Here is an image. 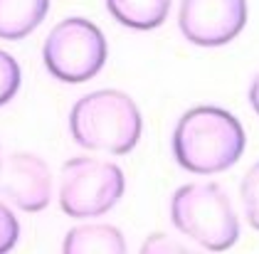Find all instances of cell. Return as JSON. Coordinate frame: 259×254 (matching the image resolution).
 <instances>
[{
    "label": "cell",
    "mask_w": 259,
    "mask_h": 254,
    "mask_svg": "<svg viewBox=\"0 0 259 254\" xmlns=\"http://www.w3.org/2000/svg\"><path fill=\"white\" fill-rule=\"evenodd\" d=\"M247 138L237 116L220 106H193L178 118L170 148L183 171L193 176H218L230 171L244 153Z\"/></svg>",
    "instance_id": "cell-1"
},
{
    "label": "cell",
    "mask_w": 259,
    "mask_h": 254,
    "mask_svg": "<svg viewBox=\"0 0 259 254\" xmlns=\"http://www.w3.org/2000/svg\"><path fill=\"white\" fill-rule=\"evenodd\" d=\"M141 131L143 118L136 101L119 89L89 92L69 111V136L87 151L126 156L141 141Z\"/></svg>",
    "instance_id": "cell-2"
},
{
    "label": "cell",
    "mask_w": 259,
    "mask_h": 254,
    "mask_svg": "<svg viewBox=\"0 0 259 254\" xmlns=\"http://www.w3.org/2000/svg\"><path fill=\"white\" fill-rule=\"evenodd\" d=\"M170 222L207 252H227L239 239V217L227 190L212 183H185L170 195Z\"/></svg>",
    "instance_id": "cell-3"
},
{
    "label": "cell",
    "mask_w": 259,
    "mask_h": 254,
    "mask_svg": "<svg viewBox=\"0 0 259 254\" xmlns=\"http://www.w3.org/2000/svg\"><path fill=\"white\" fill-rule=\"evenodd\" d=\"M123 190V171L106 158L74 156L60 171V207L74 220L106 215L119 205Z\"/></svg>",
    "instance_id": "cell-4"
},
{
    "label": "cell",
    "mask_w": 259,
    "mask_h": 254,
    "mask_svg": "<svg viewBox=\"0 0 259 254\" xmlns=\"http://www.w3.org/2000/svg\"><path fill=\"white\" fill-rule=\"evenodd\" d=\"M109 55V45L99 25L87 18L60 20L42 45L47 72L64 84H81L97 77Z\"/></svg>",
    "instance_id": "cell-5"
},
{
    "label": "cell",
    "mask_w": 259,
    "mask_h": 254,
    "mask_svg": "<svg viewBox=\"0 0 259 254\" xmlns=\"http://www.w3.org/2000/svg\"><path fill=\"white\" fill-rule=\"evenodd\" d=\"M247 25V0H180V35L198 47H222Z\"/></svg>",
    "instance_id": "cell-6"
},
{
    "label": "cell",
    "mask_w": 259,
    "mask_h": 254,
    "mask_svg": "<svg viewBox=\"0 0 259 254\" xmlns=\"http://www.w3.org/2000/svg\"><path fill=\"white\" fill-rule=\"evenodd\" d=\"M0 195L22 213H42L52 202V173L35 153L0 158Z\"/></svg>",
    "instance_id": "cell-7"
},
{
    "label": "cell",
    "mask_w": 259,
    "mask_h": 254,
    "mask_svg": "<svg viewBox=\"0 0 259 254\" xmlns=\"http://www.w3.org/2000/svg\"><path fill=\"white\" fill-rule=\"evenodd\" d=\"M62 254H128V247L119 227L106 222H89L72 227L64 235Z\"/></svg>",
    "instance_id": "cell-8"
},
{
    "label": "cell",
    "mask_w": 259,
    "mask_h": 254,
    "mask_svg": "<svg viewBox=\"0 0 259 254\" xmlns=\"http://www.w3.org/2000/svg\"><path fill=\"white\" fill-rule=\"evenodd\" d=\"M50 0H0V39L18 42L47 18Z\"/></svg>",
    "instance_id": "cell-9"
},
{
    "label": "cell",
    "mask_w": 259,
    "mask_h": 254,
    "mask_svg": "<svg viewBox=\"0 0 259 254\" xmlns=\"http://www.w3.org/2000/svg\"><path fill=\"white\" fill-rule=\"evenodd\" d=\"M104 3L111 18L123 27L148 32L165 22L173 0H104Z\"/></svg>",
    "instance_id": "cell-10"
},
{
    "label": "cell",
    "mask_w": 259,
    "mask_h": 254,
    "mask_svg": "<svg viewBox=\"0 0 259 254\" xmlns=\"http://www.w3.org/2000/svg\"><path fill=\"white\" fill-rule=\"evenodd\" d=\"M239 200H242V210H244L247 222L252 225V230L259 232V160L254 165H249V171L242 176Z\"/></svg>",
    "instance_id": "cell-11"
},
{
    "label": "cell",
    "mask_w": 259,
    "mask_h": 254,
    "mask_svg": "<svg viewBox=\"0 0 259 254\" xmlns=\"http://www.w3.org/2000/svg\"><path fill=\"white\" fill-rule=\"evenodd\" d=\"M22 84V72L18 59L13 57L10 52L0 50V106L10 104L13 99L18 97Z\"/></svg>",
    "instance_id": "cell-12"
},
{
    "label": "cell",
    "mask_w": 259,
    "mask_h": 254,
    "mask_svg": "<svg viewBox=\"0 0 259 254\" xmlns=\"http://www.w3.org/2000/svg\"><path fill=\"white\" fill-rule=\"evenodd\" d=\"M139 254H198L195 249L185 247L176 237L165 235V232H153L143 239Z\"/></svg>",
    "instance_id": "cell-13"
},
{
    "label": "cell",
    "mask_w": 259,
    "mask_h": 254,
    "mask_svg": "<svg viewBox=\"0 0 259 254\" xmlns=\"http://www.w3.org/2000/svg\"><path fill=\"white\" fill-rule=\"evenodd\" d=\"M20 239V222L15 213L0 200V254H10Z\"/></svg>",
    "instance_id": "cell-14"
},
{
    "label": "cell",
    "mask_w": 259,
    "mask_h": 254,
    "mask_svg": "<svg viewBox=\"0 0 259 254\" xmlns=\"http://www.w3.org/2000/svg\"><path fill=\"white\" fill-rule=\"evenodd\" d=\"M247 99H249V106L254 109V114L259 116V72L252 77L249 81V92H247Z\"/></svg>",
    "instance_id": "cell-15"
},
{
    "label": "cell",
    "mask_w": 259,
    "mask_h": 254,
    "mask_svg": "<svg viewBox=\"0 0 259 254\" xmlns=\"http://www.w3.org/2000/svg\"><path fill=\"white\" fill-rule=\"evenodd\" d=\"M0 158H3V153H0Z\"/></svg>",
    "instance_id": "cell-16"
}]
</instances>
